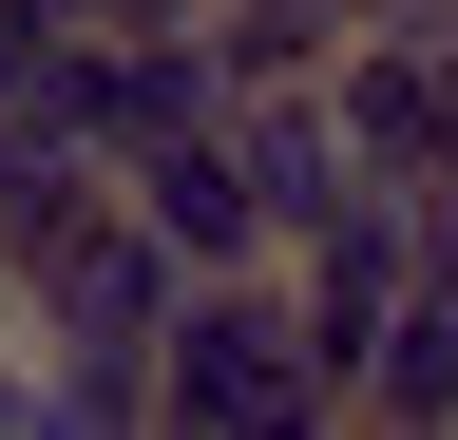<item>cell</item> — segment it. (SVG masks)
Here are the masks:
<instances>
[{"label":"cell","mask_w":458,"mask_h":440,"mask_svg":"<svg viewBox=\"0 0 458 440\" xmlns=\"http://www.w3.org/2000/svg\"><path fill=\"white\" fill-rule=\"evenodd\" d=\"M286 306H191L172 325V402H210V421H267V402H306V383H344L325 345H267Z\"/></svg>","instance_id":"6da1fadb"}]
</instances>
